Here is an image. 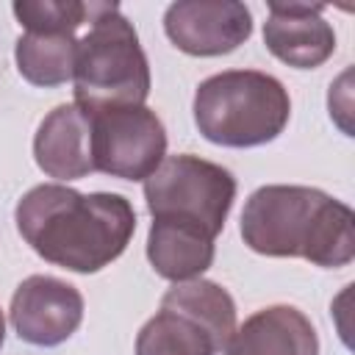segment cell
<instances>
[{
  "instance_id": "16",
  "label": "cell",
  "mask_w": 355,
  "mask_h": 355,
  "mask_svg": "<svg viewBox=\"0 0 355 355\" xmlns=\"http://www.w3.org/2000/svg\"><path fill=\"white\" fill-rule=\"evenodd\" d=\"M100 3L80 0H17L11 6L17 22L31 33H75L92 22Z\"/></svg>"
},
{
  "instance_id": "3",
  "label": "cell",
  "mask_w": 355,
  "mask_h": 355,
  "mask_svg": "<svg viewBox=\"0 0 355 355\" xmlns=\"http://www.w3.org/2000/svg\"><path fill=\"white\" fill-rule=\"evenodd\" d=\"M197 130L222 147L275 141L291 116L286 86L258 69H227L205 78L194 92Z\"/></svg>"
},
{
  "instance_id": "4",
  "label": "cell",
  "mask_w": 355,
  "mask_h": 355,
  "mask_svg": "<svg viewBox=\"0 0 355 355\" xmlns=\"http://www.w3.org/2000/svg\"><path fill=\"white\" fill-rule=\"evenodd\" d=\"M75 105L100 111L114 105H144L150 97V64L136 28L116 3H100L89 31L75 47Z\"/></svg>"
},
{
  "instance_id": "9",
  "label": "cell",
  "mask_w": 355,
  "mask_h": 355,
  "mask_svg": "<svg viewBox=\"0 0 355 355\" xmlns=\"http://www.w3.org/2000/svg\"><path fill=\"white\" fill-rule=\"evenodd\" d=\"M322 11V3H269V19L263 22L266 50L297 69L324 64L336 53V31Z\"/></svg>"
},
{
  "instance_id": "1",
  "label": "cell",
  "mask_w": 355,
  "mask_h": 355,
  "mask_svg": "<svg viewBox=\"0 0 355 355\" xmlns=\"http://www.w3.org/2000/svg\"><path fill=\"white\" fill-rule=\"evenodd\" d=\"M14 219L39 258L78 275L116 261L136 233L130 200L111 191L83 194L61 183L33 186L17 202Z\"/></svg>"
},
{
  "instance_id": "10",
  "label": "cell",
  "mask_w": 355,
  "mask_h": 355,
  "mask_svg": "<svg viewBox=\"0 0 355 355\" xmlns=\"http://www.w3.org/2000/svg\"><path fill=\"white\" fill-rule=\"evenodd\" d=\"M33 158L36 166L55 180H78L92 175L94 164L89 114L75 103L55 105L39 122L33 136Z\"/></svg>"
},
{
  "instance_id": "12",
  "label": "cell",
  "mask_w": 355,
  "mask_h": 355,
  "mask_svg": "<svg viewBox=\"0 0 355 355\" xmlns=\"http://www.w3.org/2000/svg\"><path fill=\"white\" fill-rule=\"evenodd\" d=\"M214 236L194 225L153 219L147 233V261L153 263L155 275L172 283H186L202 277V272L214 263Z\"/></svg>"
},
{
  "instance_id": "14",
  "label": "cell",
  "mask_w": 355,
  "mask_h": 355,
  "mask_svg": "<svg viewBox=\"0 0 355 355\" xmlns=\"http://www.w3.org/2000/svg\"><path fill=\"white\" fill-rule=\"evenodd\" d=\"M75 33H31L17 39L14 58L19 75L33 86H61L72 80L75 69Z\"/></svg>"
},
{
  "instance_id": "15",
  "label": "cell",
  "mask_w": 355,
  "mask_h": 355,
  "mask_svg": "<svg viewBox=\"0 0 355 355\" xmlns=\"http://www.w3.org/2000/svg\"><path fill=\"white\" fill-rule=\"evenodd\" d=\"M161 302L189 311L194 319H200L211 330V336L216 338L219 349L227 347V341H230V336L236 330V302L219 283L202 280V277H194V280H186V283H175L164 294Z\"/></svg>"
},
{
  "instance_id": "11",
  "label": "cell",
  "mask_w": 355,
  "mask_h": 355,
  "mask_svg": "<svg viewBox=\"0 0 355 355\" xmlns=\"http://www.w3.org/2000/svg\"><path fill=\"white\" fill-rule=\"evenodd\" d=\"M225 355H319V336L300 308L269 305L233 330Z\"/></svg>"
},
{
  "instance_id": "5",
  "label": "cell",
  "mask_w": 355,
  "mask_h": 355,
  "mask_svg": "<svg viewBox=\"0 0 355 355\" xmlns=\"http://www.w3.org/2000/svg\"><path fill=\"white\" fill-rule=\"evenodd\" d=\"M144 200L153 219L194 225L216 239L236 200V178L197 155H166L144 180Z\"/></svg>"
},
{
  "instance_id": "13",
  "label": "cell",
  "mask_w": 355,
  "mask_h": 355,
  "mask_svg": "<svg viewBox=\"0 0 355 355\" xmlns=\"http://www.w3.org/2000/svg\"><path fill=\"white\" fill-rule=\"evenodd\" d=\"M222 352L211 330L189 311L161 302L136 336V355H216Z\"/></svg>"
},
{
  "instance_id": "7",
  "label": "cell",
  "mask_w": 355,
  "mask_h": 355,
  "mask_svg": "<svg viewBox=\"0 0 355 355\" xmlns=\"http://www.w3.org/2000/svg\"><path fill=\"white\" fill-rule=\"evenodd\" d=\"M8 316L25 344L58 347L80 327L83 297L72 283L61 277L31 275L17 286Z\"/></svg>"
},
{
  "instance_id": "17",
  "label": "cell",
  "mask_w": 355,
  "mask_h": 355,
  "mask_svg": "<svg viewBox=\"0 0 355 355\" xmlns=\"http://www.w3.org/2000/svg\"><path fill=\"white\" fill-rule=\"evenodd\" d=\"M3 341H6V316L0 311V349H3Z\"/></svg>"
},
{
  "instance_id": "8",
  "label": "cell",
  "mask_w": 355,
  "mask_h": 355,
  "mask_svg": "<svg viewBox=\"0 0 355 355\" xmlns=\"http://www.w3.org/2000/svg\"><path fill=\"white\" fill-rule=\"evenodd\" d=\"M164 31L189 55H225L252 36V14L239 0H178L164 14Z\"/></svg>"
},
{
  "instance_id": "6",
  "label": "cell",
  "mask_w": 355,
  "mask_h": 355,
  "mask_svg": "<svg viewBox=\"0 0 355 355\" xmlns=\"http://www.w3.org/2000/svg\"><path fill=\"white\" fill-rule=\"evenodd\" d=\"M92 125L94 172L119 180H147L166 158V130L147 105L86 111Z\"/></svg>"
},
{
  "instance_id": "2",
  "label": "cell",
  "mask_w": 355,
  "mask_h": 355,
  "mask_svg": "<svg viewBox=\"0 0 355 355\" xmlns=\"http://www.w3.org/2000/svg\"><path fill=\"white\" fill-rule=\"evenodd\" d=\"M241 239L258 255L338 269L355 258V214L322 189L272 183L244 202Z\"/></svg>"
}]
</instances>
